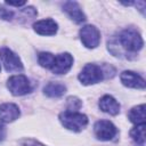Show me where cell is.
<instances>
[{
	"label": "cell",
	"mask_w": 146,
	"mask_h": 146,
	"mask_svg": "<svg viewBox=\"0 0 146 146\" xmlns=\"http://www.w3.org/2000/svg\"><path fill=\"white\" fill-rule=\"evenodd\" d=\"M115 43L119 44L123 50L130 52H137L144 46V41L139 32L131 27L123 30L115 40Z\"/></svg>",
	"instance_id": "obj_1"
},
{
	"label": "cell",
	"mask_w": 146,
	"mask_h": 146,
	"mask_svg": "<svg viewBox=\"0 0 146 146\" xmlns=\"http://www.w3.org/2000/svg\"><path fill=\"white\" fill-rule=\"evenodd\" d=\"M59 121L62 122L64 128L75 132L82 131L88 124L87 115L79 112H71V111L62 112L59 114Z\"/></svg>",
	"instance_id": "obj_2"
},
{
	"label": "cell",
	"mask_w": 146,
	"mask_h": 146,
	"mask_svg": "<svg viewBox=\"0 0 146 146\" xmlns=\"http://www.w3.org/2000/svg\"><path fill=\"white\" fill-rule=\"evenodd\" d=\"M104 79L103 68L96 64H87L79 74V80L82 84L89 86L100 82Z\"/></svg>",
	"instance_id": "obj_3"
},
{
	"label": "cell",
	"mask_w": 146,
	"mask_h": 146,
	"mask_svg": "<svg viewBox=\"0 0 146 146\" xmlns=\"http://www.w3.org/2000/svg\"><path fill=\"white\" fill-rule=\"evenodd\" d=\"M7 87L14 96H23L31 91V82L23 74L10 76L7 81Z\"/></svg>",
	"instance_id": "obj_4"
},
{
	"label": "cell",
	"mask_w": 146,
	"mask_h": 146,
	"mask_svg": "<svg viewBox=\"0 0 146 146\" xmlns=\"http://www.w3.org/2000/svg\"><path fill=\"white\" fill-rule=\"evenodd\" d=\"M0 60L7 72H19L23 70L19 57L7 47L0 48Z\"/></svg>",
	"instance_id": "obj_5"
},
{
	"label": "cell",
	"mask_w": 146,
	"mask_h": 146,
	"mask_svg": "<svg viewBox=\"0 0 146 146\" xmlns=\"http://www.w3.org/2000/svg\"><path fill=\"white\" fill-rule=\"evenodd\" d=\"M80 39L84 47L94 49L100 42V32L94 25H84L80 30Z\"/></svg>",
	"instance_id": "obj_6"
},
{
	"label": "cell",
	"mask_w": 146,
	"mask_h": 146,
	"mask_svg": "<svg viewBox=\"0 0 146 146\" xmlns=\"http://www.w3.org/2000/svg\"><path fill=\"white\" fill-rule=\"evenodd\" d=\"M94 132L99 140H111L116 136L117 129L111 121L99 120L94 125Z\"/></svg>",
	"instance_id": "obj_7"
},
{
	"label": "cell",
	"mask_w": 146,
	"mask_h": 146,
	"mask_svg": "<svg viewBox=\"0 0 146 146\" xmlns=\"http://www.w3.org/2000/svg\"><path fill=\"white\" fill-rule=\"evenodd\" d=\"M73 65V57L68 52H63L57 56H55L54 64L50 68V71L54 74H65L71 70Z\"/></svg>",
	"instance_id": "obj_8"
},
{
	"label": "cell",
	"mask_w": 146,
	"mask_h": 146,
	"mask_svg": "<svg viewBox=\"0 0 146 146\" xmlns=\"http://www.w3.org/2000/svg\"><path fill=\"white\" fill-rule=\"evenodd\" d=\"M120 80L123 86L135 89H145V80L132 71H123L120 75Z\"/></svg>",
	"instance_id": "obj_9"
},
{
	"label": "cell",
	"mask_w": 146,
	"mask_h": 146,
	"mask_svg": "<svg viewBox=\"0 0 146 146\" xmlns=\"http://www.w3.org/2000/svg\"><path fill=\"white\" fill-rule=\"evenodd\" d=\"M21 112L16 104L5 103L0 105V121L5 123H9L18 119Z\"/></svg>",
	"instance_id": "obj_10"
},
{
	"label": "cell",
	"mask_w": 146,
	"mask_h": 146,
	"mask_svg": "<svg viewBox=\"0 0 146 146\" xmlns=\"http://www.w3.org/2000/svg\"><path fill=\"white\" fill-rule=\"evenodd\" d=\"M33 29L38 34L41 35H54L57 32L58 25L57 23L51 18H46L38 21L33 24Z\"/></svg>",
	"instance_id": "obj_11"
},
{
	"label": "cell",
	"mask_w": 146,
	"mask_h": 146,
	"mask_svg": "<svg viewBox=\"0 0 146 146\" xmlns=\"http://www.w3.org/2000/svg\"><path fill=\"white\" fill-rule=\"evenodd\" d=\"M63 10L73 19L75 23H82L86 21V15L83 14L81 7L75 1H66L63 5Z\"/></svg>",
	"instance_id": "obj_12"
},
{
	"label": "cell",
	"mask_w": 146,
	"mask_h": 146,
	"mask_svg": "<svg viewBox=\"0 0 146 146\" xmlns=\"http://www.w3.org/2000/svg\"><path fill=\"white\" fill-rule=\"evenodd\" d=\"M99 108L110 114V115H116L120 113V104L116 102V99L110 95H105L99 100Z\"/></svg>",
	"instance_id": "obj_13"
},
{
	"label": "cell",
	"mask_w": 146,
	"mask_h": 146,
	"mask_svg": "<svg viewBox=\"0 0 146 146\" xmlns=\"http://www.w3.org/2000/svg\"><path fill=\"white\" fill-rule=\"evenodd\" d=\"M66 91V87L60 82H49L44 86L43 92L48 97L51 98H58L62 97Z\"/></svg>",
	"instance_id": "obj_14"
},
{
	"label": "cell",
	"mask_w": 146,
	"mask_h": 146,
	"mask_svg": "<svg viewBox=\"0 0 146 146\" xmlns=\"http://www.w3.org/2000/svg\"><path fill=\"white\" fill-rule=\"evenodd\" d=\"M129 120L137 124H145V104L132 107L128 113Z\"/></svg>",
	"instance_id": "obj_15"
},
{
	"label": "cell",
	"mask_w": 146,
	"mask_h": 146,
	"mask_svg": "<svg viewBox=\"0 0 146 146\" xmlns=\"http://www.w3.org/2000/svg\"><path fill=\"white\" fill-rule=\"evenodd\" d=\"M130 137L139 145L145 143V124H137L130 130Z\"/></svg>",
	"instance_id": "obj_16"
},
{
	"label": "cell",
	"mask_w": 146,
	"mask_h": 146,
	"mask_svg": "<svg viewBox=\"0 0 146 146\" xmlns=\"http://www.w3.org/2000/svg\"><path fill=\"white\" fill-rule=\"evenodd\" d=\"M54 60H55V56L50 52H46V51H42L38 55V62L39 64L44 67V68H51L52 64H54Z\"/></svg>",
	"instance_id": "obj_17"
},
{
	"label": "cell",
	"mask_w": 146,
	"mask_h": 146,
	"mask_svg": "<svg viewBox=\"0 0 146 146\" xmlns=\"http://www.w3.org/2000/svg\"><path fill=\"white\" fill-rule=\"evenodd\" d=\"M82 103L78 97H68L67 98V110L71 112H78V110L81 107Z\"/></svg>",
	"instance_id": "obj_18"
},
{
	"label": "cell",
	"mask_w": 146,
	"mask_h": 146,
	"mask_svg": "<svg viewBox=\"0 0 146 146\" xmlns=\"http://www.w3.org/2000/svg\"><path fill=\"white\" fill-rule=\"evenodd\" d=\"M14 17V13L10 9L5 8L3 6H0V18L5 19V21H10Z\"/></svg>",
	"instance_id": "obj_19"
},
{
	"label": "cell",
	"mask_w": 146,
	"mask_h": 146,
	"mask_svg": "<svg viewBox=\"0 0 146 146\" xmlns=\"http://www.w3.org/2000/svg\"><path fill=\"white\" fill-rule=\"evenodd\" d=\"M6 132H7L6 127L2 123H0V141H2L6 138Z\"/></svg>",
	"instance_id": "obj_20"
},
{
	"label": "cell",
	"mask_w": 146,
	"mask_h": 146,
	"mask_svg": "<svg viewBox=\"0 0 146 146\" xmlns=\"http://www.w3.org/2000/svg\"><path fill=\"white\" fill-rule=\"evenodd\" d=\"M7 5L9 6H15V7H21V6H24L26 2L25 1H21V2H14V1H6Z\"/></svg>",
	"instance_id": "obj_21"
},
{
	"label": "cell",
	"mask_w": 146,
	"mask_h": 146,
	"mask_svg": "<svg viewBox=\"0 0 146 146\" xmlns=\"http://www.w3.org/2000/svg\"><path fill=\"white\" fill-rule=\"evenodd\" d=\"M0 71H1V66H0Z\"/></svg>",
	"instance_id": "obj_22"
}]
</instances>
